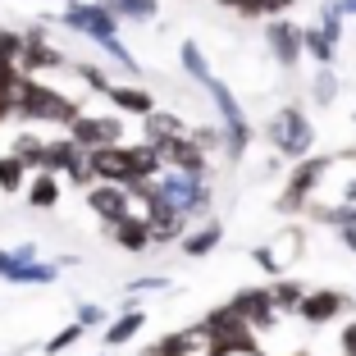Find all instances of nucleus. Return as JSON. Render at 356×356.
Masks as SVG:
<instances>
[{"label": "nucleus", "instance_id": "14", "mask_svg": "<svg viewBox=\"0 0 356 356\" xmlns=\"http://www.w3.org/2000/svg\"><path fill=\"white\" fill-rule=\"evenodd\" d=\"M165 156V169H183V174H206V151L192 142V137H174L160 147Z\"/></svg>", "mask_w": 356, "mask_h": 356}, {"label": "nucleus", "instance_id": "35", "mask_svg": "<svg viewBox=\"0 0 356 356\" xmlns=\"http://www.w3.org/2000/svg\"><path fill=\"white\" fill-rule=\"evenodd\" d=\"M343 347H347V356H356V325L343 329Z\"/></svg>", "mask_w": 356, "mask_h": 356}, {"label": "nucleus", "instance_id": "38", "mask_svg": "<svg viewBox=\"0 0 356 356\" xmlns=\"http://www.w3.org/2000/svg\"><path fill=\"white\" fill-rule=\"evenodd\" d=\"M352 19H356V14H352Z\"/></svg>", "mask_w": 356, "mask_h": 356}, {"label": "nucleus", "instance_id": "2", "mask_svg": "<svg viewBox=\"0 0 356 356\" xmlns=\"http://www.w3.org/2000/svg\"><path fill=\"white\" fill-rule=\"evenodd\" d=\"M151 183H156V192L178 210V215H183V220H188V215H201V210H210V183H206V174L160 169Z\"/></svg>", "mask_w": 356, "mask_h": 356}, {"label": "nucleus", "instance_id": "19", "mask_svg": "<svg viewBox=\"0 0 356 356\" xmlns=\"http://www.w3.org/2000/svg\"><path fill=\"white\" fill-rule=\"evenodd\" d=\"M110 101L119 105V110H124V115H142L147 119L151 110H156V101H151V92H142V87H110Z\"/></svg>", "mask_w": 356, "mask_h": 356}, {"label": "nucleus", "instance_id": "25", "mask_svg": "<svg viewBox=\"0 0 356 356\" xmlns=\"http://www.w3.org/2000/svg\"><path fill=\"white\" fill-rule=\"evenodd\" d=\"M23 178H28V165L19 156H0V192H19Z\"/></svg>", "mask_w": 356, "mask_h": 356}, {"label": "nucleus", "instance_id": "28", "mask_svg": "<svg viewBox=\"0 0 356 356\" xmlns=\"http://www.w3.org/2000/svg\"><path fill=\"white\" fill-rule=\"evenodd\" d=\"M83 334H87V325H64L60 334H55L51 343H46V352H51V356H60L64 347H74V343H78V338H83Z\"/></svg>", "mask_w": 356, "mask_h": 356}, {"label": "nucleus", "instance_id": "16", "mask_svg": "<svg viewBox=\"0 0 356 356\" xmlns=\"http://www.w3.org/2000/svg\"><path fill=\"white\" fill-rule=\"evenodd\" d=\"M115 229V242L119 247H128V252H142V247H151V224L142 220V215H128V220L110 224Z\"/></svg>", "mask_w": 356, "mask_h": 356}, {"label": "nucleus", "instance_id": "31", "mask_svg": "<svg viewBox=\"0 0 356 356\" xmlns=\"http://www.w3.org/2000/svg\"><path fill=\"white\" fill-rule=\"evenodd\" d=\"M37 261V242H23V247H14L10 252V270H23V265H32ZM5 270V274H10ZM5 274H0V279H5Z\"/></svg>", "mask_w": 356, "mask_h": 356}, {"label": "nucleus", "instance_id": "18", "mask_svg": "<svg viewBox=\"0 0 356 356\" xmlns=\"http://www.w3.org/2000/svg\"><path fill=\"white\" fill-rule=\"evenodd\" d=\"M174 137H188V133H183V119L169 115V110H151V115H147V142L165 147V142H174Z\"/></svg>", "mask_w": 356, "mask_h": 356}, {"label": "nucleus", "instance_id": "27", "mask_svg": "<svg viewBox=\"0 0 356 356\" xmlns=\"http://www.w3.org/2000/svg\"><path fill=\"white\" fill-rule=\"evenodd\" d=\"M311 96H315V105H329V101L338 96V78H334V69H320V74H315Z\"/></svg>", "mask_w": 356, "mask_h": 356}, {"label": "nucleus", "instance_id": "5", "mask_svg": "<svg viewBox=\"0 0 356 356\" xmlns=\"http://www.w3.org/2000/svg\"><path fill=\"white\" fill-rule=\"evenodd\" d=\"M206 92H210V101H215V110H220V119H224V151H229V156H242L247 142H252V128H247V115H242L233 87L220 83V78H210Z\"/></svg>", "mask_w": 356, "mask_h": 356}, {"label": "nucleus", "instance_id": "37", "mask_svg": "<svg viewBox=\"0 0 356 356\" xmlns=\"http://www.w3.org/2000/svg\"><path fill=\"white\" fill-rule=\"evenodd\" d=\"M92 5H110V0H92Z\"/></svg>", "mask_w": 356, "mask_h": 356}, {"label": "nucleus", "instance_id": "32", "mask_svg": "<svg viewBox=\"0 0 356 356\" xmlns=\"http://www.w3.org/2000/svg\"><path fill=\"white\" fill-rule=\"evenodd\" d=\"M101 320H105V311H101V306H92V302H87V306H78V325H101Z\"/></svg>", "mask_w": 356, "mask_h": 356}, {"label": "nucleus", "instance_id": "34", "mask_svg": "<svg viewBox=\"0 0 356 356\" xmlns=\"http://www.w3.org/2000/svg\"><path fill=\"white\" fill-rule=\"evenodd\" d=\"M325 220H329V224H338V220H352V224H356V206H338V210H329Z\"/></svg>", "mask_w": 356, "mask_h": 356}, {"label": "nucleus", "instance_id": "29", "mask_svg": "<svg viewBox=\"0 0 356 356\" xmlns=\"http://www.w3.org/2000/svg\"><path fill=\"white\" fill-rule=\"evenodd\" d=\"M302 283H279V288H274V293H270V302L274 306H288V311H297V306H302Z\"/></svg>", "mask_w": 356, "mask_h": 356}, {"label": "nucleus", "instance_id": "17", "mask_svg": "<svg viewBox=\"0 0 356 356\" xmlns=\"http://www.w3.org/2000/svg\"><path fill=\"white\" fill-rule=\"evenodd\" d=\"M220 242H224L220 220H206L197 233H188V238H183V256H192V261H197V256H210L215 247H220Z\"/></svg>", "mask_w": 356, "mask_h": 356}, {"label": "nucleus", "instance_id": "6", "mask_svg": "<svg viewBox=\"0 0 356 356\" xmlns=\"http://www.w3.org/2000/svg\"><path fill=\"white\" fill-rule=\"evenodd\" d=\"M87 169H92V178H101V183H133V156H128V147L119 142V147H96L87 151Z\"/></svg>", "mask_w": 356, "mask_h": 356}, {"label": "nucleus", "instance_id": "4", "mask_svg": "<svg viewBox=\"0 0 356 356\" xmlns=\"http://www.w3.org/2000/svg\"><path fill=\"white\" fill-rule=\"evenodd\" d=\"M270 142H274L279 156L306 160V156H311V147H315V128H311V119H306L297 105H288V110H279V115L270 119Z\"/></svg>", "mask_w": 356, "mask_h": 356}, {"label": "nucleus", "instance_id": "15", "mask_svg": "<svg viewBox=\"0 0 356 356\" xmlns=\"http://www.w3.org/2000/svg\"><path fill=\"white\" fill-rule=\"evenodd\" d=\"M302 51L311 55L320 69H329L334 55H338V37H334V32H325L320 23H315V28H302Z\"/></svg>", "mask_w": 356, "mask_h": 356}, {"label": "nucleus", "instance_id": "30", "mask_svg": "<svg viewBox=\"0 0 356 356\" xmlns=\"http://www.w3.org/2000/svg\"><path fill=\"white\" fill-rule=\"evenodd\" d=\"M160 288H169V279H160V274H147V279H133V283H128V297H142V293H160Z\"/></svg>", "mask_w": 356, "mask_h": 356}, {"label": "nucleus", "instance_id": "9", "mask_svg": "<svg viewBox=\"0 0 356 356\" xmlns=\"http://www.w3.org/2000/svg\"><path fill=\"white\" fill-rule=\"evenodd\" d=\"M165 356H229V352H224L220 334H215L210 325H192V329H183V334L169 338Z\"/></svg>", "mask_w": 356, "mask_h": 356}, {"label": "nucleus", "instance_id": "33", "mask_svg": "<svg viewBox=\"0 0 356 356\" xmlns=\"http://www.w3.org/2000/svg\"><path fill=\"white\" fill-rule=\"evenodd\" d=\"M338 238H343L347 252H356V224L352 220H338Z\"/></svg>", "mask_w": 356, "mask_h": 356}, {"label": "nucleus", "instance_id": "24", "mask_svg": "<svg viewBox=\"0 0 356 356\" xmlns=\"http://www.w3.org/2000/svg\"><path fill=\"white\" fill-rule=\"evenodd\" d=\"M55 274H60V265L32 261V265H23V270H10L5 279H10V283H55Z\"/></svg>", "mask_w": 356, "mask_h": 356}, {"label": "nucleus", "instance_id": "26", "mask_svg": "<svg viewBox=\"0 0 356 356\" xmlns=\"http://www.w3.org/2000/svg\"><path fill=\"white\" fill-rule=\"evenodd\" d=\"M110 10H115V19H156V0H110Z\"/></svg>", "mask_w": 356, "mask_h": 356}, {"label": "nucleus", "instance_id": "1", "mask_svg": "<svg viewBox=\"0 0 356 356\" xmlns=\"http://www.w3.org/2000/svg\"><path fill=\"white\" fill-rule=\"evenodd\" d=\"M60 23L64 28H74V32H83L87 42H96L110 60H119L124 69H133V55H128V46L119 42V19H115V10L110 5H92V0H69L64 5V14H60Z\"/></svg>", "mask_w": 356, "mask_h": 356}, {"label": "nucleus", "instance_id": "11", "mask_svg": "<svg viewBox=\"0 0 356 356\" xmlns=\"http://www.w3.org/2000/svg\"><path fill=\"white\" fill-rule=\"evenodd\" d=\"M69 137H74L83 151H96V147H119L124 128H119V119H83L78 115L74 124H69Z\"/></svg>", "mask_w": 356, "mask_h": 356}, {"label": "nucleus", "instance_id": "12", "mask_svg": "<svg viewBox=\"0 0 356 356\" xmlns=\"http://www.w3.org/2000/svg\"><path fill=\"white\" fill-rule=\"evenodd\" d=\"M265 42H270L274 60H279L283 69H293V64L306 55V51H302V28H297V23H288V19H274L270 32H265Z\"/></svg>", "mask_w": 356, "mask_h": 356}, {"label": "nucleus", "instance_id": "20", "mask_svg": "<svg viewBox=\"0 0 356 356\" xmlns=\"http://www.w3.org/2000/svg\"><path fill=\"white\" fill-rule=\"evenodd\" d=\"M142 325H147V315H142V311H124L115 325L105 329V347H124V343H133V338L142 334Z\"/></svg>", "mask_w": 356, "mask_h": 356}, {"label": "nucleus", "instance_id": "8", "mask_svg": "<svg viewBox=\"0 0 356 356\" xmlns=\"http://www.w3.org/2000/svg\"><path fill=\"white\" fill-rule=\"evenodd\" d=\"M325 174H329V160H325V156H306L302 165H297V174L288 178V192H283L279 206H283V210H302L306 197L320 188V178H325Z\"/></svg>", "mask_w": 356, "mask_h": 356}, {"label": "nucleus", "instance_id": "7", "mask_svg": "<svg viewBox=\"0 0 356 356\" xmlns=\"http://www.w3.org/2000/svg\"><path fill=\"white\" fill-rule=\"evenodd\" d=\"M46 169H51V174H69V183H92L87 151L78 147L74 137H64V142H46Z\"/></svg>", "mask_w": 356, "mask_h": 356}, {"label": "nucleus", "instance_id": "22", "mask_svg": "<svg viewBox=\"0 0 356 356\" xmlns=\"http://www.w3.org/2000/svg\"><path fill=\"white\" fill-rule=\"evenodd\" d=\"M28 201L42 206V210H51L55 201H60V183H55L51 169H37V178H32V188H28Z\"/></svg>", "mask_w": 356, "mask_h": 356}, {"label": "nucleus", "instance_id": "36", "mask_svg": "<svg viewBox=\"0 0 356 356\" xmlns=\"http://www.w3.org/2000/svg\"><path fill=\"white\" fill-rule=\"evenodd\" d=\"M5 270H10V252H0V274H5Z\"/></svg>", "mask_w": 356, "mask_h": 356}, {"label": "nucleus", "instance_id": "10", "mask_svg": "<svg viewBox=\"0 0 356 356\" xmlns=\"http://www.w3.org/2000/svg\"><path fill=\"white\" fill-rule=\"evenodd\" d=\"M87 201L105 224H119L133 215V197H128L124 183H96V188H87Z\"/></svg>", "mask_w": 356, "mask_h": 356}, {"label": "nucleus", "instance_id": "13", "mask_svg": "<svg viewBox=\"0 0 356 356\" xmlns=\"http://www.w3.org/2000/svg\"><path fill=\"white\" fill-rule=\"evenodd\" d=\"M302 320L306 325H325V320H334L338 311H347V297L343 293H334V288H315V293H306L302 297Z\"/></svg>", "mask_w": 356, "mask_h": 356}, {"label": "nucleus", "instance_id": "3", "mask_svg": "<svg viewBox=\"0 0 356 356\" xmlns=\"http://www.w3.org/2000/svg\"><path fill=\"white\" fill-rule=\"evenodd\" d=\"M10 101H14V110L28 115V119H51V124H74L78 119V105L69 101V96L46 92V87H37V83H14Z\"/></svg>", "mask_w": 356, "mask_h": 356}, {"label": "nucleus", "instance_id": "23", "mask_svg": "<svg viewBox=\"0 0 356 356\" xmlns=\"http://www.w3.org/2000/svg\"><path fill=\"white\" fill-rule=\"evenodd\" d=\"M14 156L23 160L28 169H46V142H37V137H14Z\"/></svg>", "mask_w": 356, "mask_h": 356}, {"label": "nucleus", "instance_id": "21", "mask_svg": "<svg viewBox=\"0 0 356 356\" xmlns=\"http://www.w3.org/2000/svg\"><path fill=\"white\" fill-rule=\"evenodd\" d=\"M178 60H183V74H188L192 83L206 87L210 78H215V74H210V64H206V51H201L197 42H183V46H178Z\"/></svg>", "mask_w": 356, "mask_h": 356}]
</instances>
